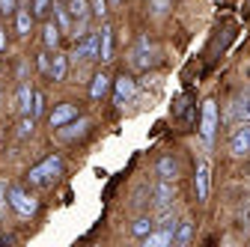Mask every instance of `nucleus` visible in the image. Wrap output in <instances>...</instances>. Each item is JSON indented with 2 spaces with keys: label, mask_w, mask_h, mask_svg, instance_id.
<instances>
[{
  "label": "nucleus",
  "mask_w": 250,
  "mask_h": 247,
  "mask_svg": "<svg viewBox=\"0 0 250 247\" xmlns=\"http://www.w3.org/2000/svg\"><path fill=\"white\" fill-rule=\"evenodd\" d=\"M42 39H45V48H57V45H60V27H57L54 21H45Z\"/></svg>",
  "instance_id": "nucleus-21"
},
{
  "label": "nucleus",
  "mask_w": 250,
  "mask_h": 247,
  "mask_svg": "<svg viewBox=\"0 0 250 247\" xmlns=\"http://www.w3.org/2000/svg\"><path fill=\"white\" fill-rule=\"evenodd\" d=\"M155 176H158V179H167V182H176V179H179V164H176V158H173V155L158 158V164H155Z\"/></svg>",
  "instance_id": "nucleus-11"
},
{
  "label": "nucleus",
  "mask_w": 250,
  "mask_h": 247,
  "mask_svg": "<svg viewBox=\"0 0 250 247\" xmlns=\"http://www.w3.org/2000/svg\"><path fill=\"white\" fill-rule=\"evenodd\" d=\"M152 229H155V221H152V218H137V221L131 224V232H134L137 238H146Z\"/></svg>",
  "instance_id": "nucleus-23"
},
{
  "label": "nucleus",
  "mask_w": 250,
  "mask_h": 247,
  "mask_svg": "<svg viewBox=\"0 0 250 247\" xmlns=\"http://www.w3.org/2000/svg\"><path fill=\"white\" fill-rule=\"evenodd\" d=\"M143 244H146V247H167V244H173V232L158 226V229H152V232L143 238Z\"/></svg>",
  "instance_id": "nucleus-15"
},
{
  "label": "nucleus",
  "mask_w": 250,
  "mask_h": 247,
  "mask_svg": "<svg viewBox=\"0 0 250 247\" xmlns=\"http://www.w3.org/2000/svg\"><path fill=\"white\" fill-rule=\"evenodd\" d=\"M99 57H102V63H110V60H113V30L107 24L102 27V33H99Z\"/></svg>",
  "instance_id": "nucleus-13"
},
{
  "label": "nucleus",
  "mask_w": 250,
  "mask_h": 247,
  "mask_svg": "<svg viewBox=\"0 0 250 247\" xmlns=\"http://www.w3.org/2000/svg\"><path fill=\"white\" fill-rule=\"evenodd\" d=\"M54 15H57V27H60V33H66V30H69V21H72L69 9H66V6H60V3H54Z\"/></svg>",
  "instance_id": "nucleus-25"
},
{
  "label": "nucleus",
  "mask_w": 250,
  "mask_h": 247,
  "mask_svg": "<svg viewBox=\"0 0 250 247\" xmlns=\"http://www.w3.org/2000/svg\"><path fill=\"white\" fill-rule=\"evenodd\" d=\"M107 89H110V78H107L104 72H99L96 78H92V86H89V96H92V99L99 102V99H104V96H107Z\"/></svg>",
  "instance_id": "nucleus-16"
},
{
  "label": "nucleus",
  "mask_w": 250,
  "mask_h": 247,
  "mask_svg": "<svg viewBox=\"0 0 250 247\" xmlns=\"http://www.w3.org/2000/svg\"><path fill=\"white\" fill-rule=\"evenodd\" d=\"M244 224L250 226V203H247V208H244Z\"/></svg>",
  "instance_id": "nucleus-35"
},
{
  "label": "nucleus",
  "mask_w": 250,
  "mask_h": 247,
  "mask_svg": "<svg viewBox=\"0 0 250 247\" xmlns=\"http://www.w3.org/2000/svg\"><path fill=\"white\" fill-rule=\"evenodd\" d=\"M6 197H9V206L21 214V218H30V214H36V200L30 197L27 191H21V188H9Z\"/></svg>",
  "instance_id": "nucleus-5"
},
{
  "label": "nucleus",
  "mask_w": 250,
  "mask_h": 247,
  "mask_svg": "<svg viewBox=\"0 0 250 247\" xmlns=\"http://www.w3.org/2000/svg\"><path fill=\"white\" fill-rule=\"evenodd\" d=\"M134 92H137V81L131 75H119L116 78V89H113V104H125V102H131L134 99Z\"/></svg>",
  "instance_id": "nucleus-6"
},
{
  "label": "nucleus",
  "mask_w": 250,
  "mask_h": 247,
  "mask_svg": "<svg viewBox=\"0 0 250 247\" xmlns=\"http://www.w3.org/2000/svg\"><path fill=\"white\" fill-rule=\"evenodd\" d=\"M33 128H36V116L33 113H24L21 122H18V137H30V134H33Z\"/></svg>",
  "instance_id": "nucleus-24"
},
{
  "label": "nucleus",
  "mask_w": 250,
  "mask_h": 247,
  "mask_svg": "<svg viewBox=\"0 0 250 247\" xmlns=\"http://www.w3.org/2000/svg\"><path fill=\"white\" fill-rule=\"evenodd\" d=\"M113 3H119V0H113Z\"/></svg>",
  "instance_id": "nucleus-37"
},
{
  "label": "nucleus",
  "mask_w": 250,
  "mask_h": 247,
  "mask_svg": "<svg viewBox=\"0 0 250 247\" xmlns=\"http://www.w3.org/2000/svg\"><path fill=\"white\" fill-rule=\"evenodd\" d=\"M75 116H78V107L69 104V102H62V104L54 107V113H51L48 119H51V128H60V125H66V122H72Z\"/></svg>",
  "instance_id": "nucleus-10"
},
{
  "label": "nucleus",
  "mask_w": 250,
  "mask_h": 247,
  "mask_svg": "<svg viewBox=\"0 0 250 247\" xmlns=\"http://www.w3.org/2000/svg\"><path fill=\"white\" fill-rule=\"evenodd\" d=\"M244 128H247V134H250V122H244Z\"/></svg>",
  "instance_id": "nucleus-36"
},
{
  "label": "nucleus",
  "mask_w": 250,
  "mask_h": 247,
  "mask_svg": "<svg viewBox=\"0 0 250 247\" xmlns=\"http://www.w3.org/2000/svg\"><path fill=\"white\" fill-rule=\"evenodd\" d=\"M75 57L99 60V36L96 33H86L83 39H75Z\"/></svg>",
  "instance_id": "nucleus-8"
},
{
  "label": "nucleus",
  "mask_w": 250,
  "mask_h": 247,
  "mask_svg": "<svg viewBox=\"0 0 250 247\" xmlns=\"http://www.w3.org/2000/svg\"><path fill=\"white\" fill-rule=\"evenodd\" d=\"M60 173H62V158H60V155H48L42 164L30 167L27 182H30V185H48V182H54Z\"/></svg>",
  "instance_id": "nucleus-1"
},
{
  "label": "nucleus",
  "mask_w": 250,
  "mask_h": 247,
  "mask_svg": "<svg viewBox=\"0 0 250 247\" xmlns=\"http://www.w3.org/2000/svg\"><path fill=\"white\" fill-rule=\"evenodd\" d=\"M39 69H42V72H45V75H48V72H51V60H48V57H45V54H39Z\"/></svg>",
  "instance_id": "nucleus-32"
},
{
  "label": "nucleus",
  "mask_w": 250,
  "mask_h": 247,
  "mask_svg": "<svg viewBox=\"0 0 250 247\" xmlns=\"http://www.w3.org/2000/svg\"><path fill=\"white\" fill-rule=\"evenodd\" d=\"M155 63V45L149 42V36H140L137 45L131 48V66L134 69H149Z\"/></svg>",
  "instance_id": "nucleus-4"
},
{
  "label": "nucleus",
  "mask_w": 250,
  "mask_h": 247,
  "mask_svg": "<svg viewBox=\"0 0 250 247\" xmlns=\"http://www.w3.org/2000/svg\"><path fill=\"white\" fill-rule=\"evenodd\" d=\"M208 182H211V164H208V158H200V161H197V176H194L197 200H200V203L208 200Z\"/></svg>",
  "instance_id": "nucleus-7"
},
{
  "label": "nucleus",
  "mask_w": 250,
  "mask_h": 247,
  "mask_svg": "<svg viewBox=\"0 0 250 247\" xmlns=\"http://www.w3.org/2000/svg\"><path fill=\"white\" fill-rule=\"evenodd\" d=\"M66 9H69V15H72L75 21H86L89 12H92V9H89V0H69Z\"/></svg>",
  "instance_id": "nucleus-19"
},
{
  "label": "nucleus",
  "mask_w": 250,
  "mask_h": 247,
  "mask_svg": "<svg viewBox=\"0 0 250 247\" xmlns=\"http://www.w3.org/2000/svg\"><path fill=\"white\" fill-rule=\"evenodd\" d=\"M170 6H173V0H149V9H152L155 18H164Z\"/></svg>",
  "instance_id": "nucleus-26"
},
{
  "label": "nucleus",
  "mask_w": 250,
  "mask_h": 247,
  "mask_svg": "<svg viewBox=\"0 0 250 247\" xmlns=\"http://www.w3.org/2000/svg\"><path fill=\"white\" fill-rule=\"evenodd\" d=\"M15 27H18L21 36H30V27H33V12L24 9V6H18V9H15Z\"/></svg>",
  "instance_id": "nucleus-17"
},
{
  "label": "nucleus",
  "mask_w": 250,
  "mask_h": 247,
  "mask_svg": "<svg viewBox=\"0 0 250 247\" xmlns=\"http://www.w3.org/2000/svg\"><path fill=\"white\" fill-rule=\"evenodd\" d=\"M191 235H194V224L191 221H182V224H176L173 244H188V241H191Z\"/></svg>",
  "instance_id": "nucleus-20"
},
{
  "label": "nucleus",
  "mask_w": 250,
  "mask_h": 247,
  "mask_svg": "<svg viewBox=\"0 0 250 247\" xmlns=\"http://www.w3.org/2000/svg\"><path fill=\"white\" fill-rule=\"evenodd\" d=\"M6 48V36H3V27H0V51Z\"/></svg>",
  "instance_id": "nucleus-34"
},
{
  "label": "nucleus",
  "mask_w": 250,
  "mask_h": 247,
  "mask_svg": "<svg viewBox=\"0 0 250 247\" xmlns=\"http://www.w3.org/2000/svg\"><path fill=\"white\" fill-rule=\"evenodd\" d=\"M89 9H92V15H96V18H104V12H107V3H104V0H92V3H89Z\"/></svg>",
  "instance_id": "nucleus-29"
},
{
  "label": "nucleus",
  "mask_w": 250,
  "mask_h": 247,
  "mask_svg": "<svg viewBox=\"0 0 250 247\" xmlns=\"http://www.w3.org/2000/svg\"><path fill=\"white\" fill-rule=\"evenodd\" d=\"M18 9V0H0V12L3 15H12Z\"/></svg>",
  "instance_id": "nucleus-31"
},
{
  "label": "nucleus",
  "mask_w": 250,
  "mask_h": 247,
  "mask_svg": "<svg viewBox=\"0 0 250 247\" xmlns=\"http://www.w3.org/2000/svg\"><path fill=\"white\" fill-rule=\"evenodd\" d=\"M3 203H6V185L0 182V208H3Z\"/></svg>",
  "instance_id": "nucleus-33"
},
{
  "label": "nucleus",
  "mask_w": 250,
  "mask_h": 247,
  "mask_svg": "<svg viewBox=\"0 0 250 247\" xmlns=\"http://www.w3.org/2000/svg\"><path fill=\"white\" fill-rule=\"evenodd\" d=\"M173 200H176V182L158 179V182L152 185V203H155V208H158V211L170 208V206H173Z\"/></svg>",
  "instance_id": "nucleus-3"
},
{
  "label": "nucleus",
  "mask_w": 250,
  "mask_h": 247,
  "mask_svg": "<svg viewBox=\"0 0 250 247\" xmlns=\"http://www.w3.org/2000/svg\"><path fill=\"white\" fill-rule=\"evenodd\" d=\"M66 72H69V57L66 54H54V63H51V78L54 81H66Z\"/></svg>",
  "instance_id": "nucleus-18"
},
{
  "label": "nucleus",
  "mask_w": 250,
  "mask_h": 247,
  "mask_svg": "<svg viewBox=\"0 0 250 247\" xmlns=\"http://www.w3.org/2000/svg\"><path fill=\"white\" fill-rule=\"evenodd\" d=\"M250 152V134H247V128H244V122H241V128L229 137V155L232 158H244Z\"/></svg>",
  "instance_id": "nucleus-9"
},
{
  "label": "nucleus",
  "mask_w": 250,
  "mask_h": 247,
  "mask_svg": "<svg viewBox=\"0 0 250 247\" xmlns=\"http://www.w3.org/2000/svg\"><path fill=\"white\" fill-rule=\"evenodd\" d=\"M30 107H33V89H30V83H21L18 86V110L30 113Z\"/></svg>",
  "instance_id": "nucleus-22"
},
{
  "label": "nucleus",
  "mask_w": 250,
  "mask_h": 247,
  "mask_svg": "<svg viewBox=\"0 0 250 247\" xmlns=\"http://www.w3.org/2000/svg\"><path fill=\"white\" fill-rule=\"evenodd\" d=\"M214 131H217V104H214V99H206L203 102V119H200V134L208 146L214 143Z\"/></svg>",
  "instance_id": "nucleus-2"
},
{
  "label": "nucleus",
  "mask_w": 250,
  "mask_h": 247,
  "mask_svg": "<svg viewBox=\"0 0 250 247\" xmlns=\"http://www.w3.org/2000/svg\"><path fill=\"white\" fill-rule=\"evenodd\" d=\"M155 226H161V229H170V232H176V214H170V208H164L161 221L155 224Z\"/></svg>",
  "instance_id": "nucleus-27"
},
{
  "label": "nucleus",
  "mask_w": 250,
  "mask_h": 247,
  "mask_svg": "<svg viewBox=\"0 0 250 247\" xmlns=\"http://www.w3.org/2000/svg\"><path fill=\"white\" fill-rule=\"evenodd\" d=\"M229 119H235V122H250V92L238 96V99L229 104Z\"/></svg>",
  "instance_id": "nucleus-12"
},
{
  "label": "nucleus",
  "mask_w": 250,
  "mask_h": 247,
  "mask_svg": "<svg viewBox=\"0 0 250 247\" xmlns=\"http://www.w3.org/2000/svg\"><path fill=\"white\" fill-rule=\"evenodd\" d=\"M45 110V96L42 92H33V116H39Z\"/></svg>",
  "instance_id": "nucleus-30"
},
{
  "label": "nucleus",
  "mask_w": 250,
  "mask_h": 247,
  "mask_svg": "<svg viewBox=\"0 0 250 247\" xmlns=\"http://www.w3.org/2000/svg\"><path fill=\"white\" fill-rule=\"evenodd\" d=\"M48 9H51V0H33V18L48 15Z\"/></svg>",
  "instance_id": "nucleus-28"
},
{
  "label": "nucleus",
  "mask_w": 250,
  "mask_h": 247,
  "mask_svg": "<svg viewBox=\"0 0 250 247\" xmlns=\"http://www.w3.org/2000/svg\"><path fill=\"white\" fill-rule=\"evenodd\" d=\"M86 128H89V119H86V116H81V119L75 116L72 125H60V137H62V140H75V137H83Z\"/></svg>",
  "instance_id": "nucleus-14"
}]
</instances>
